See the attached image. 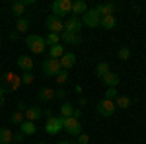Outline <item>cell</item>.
I'll list each match as a JSON object with an SVG mask.
<instances>
[{"label":"cell","mask_w":146,"mask_h":144,"mask_svg":"<svg viewBox=\"0 0 146 144\" xmlns=\"http://www.w3.org/2000/svg\"><path fill=\"white\" fill-rule=\"evenodd\" d=\"M25 45H27V49H29L33 55H41V53L47 49L45 39H43L41 35H35V33H31V35L25 37Z\"/></svg>","instance_id":"cell-1"},{"label":"cell","mask_w":146,"mask_h":144,"mask_svg":"<svg viewBox=\"0 0 146 144\" xmlns=\"http://www.w3.org/2000/svg\"><path fill=\"white\" fill-rule=\"evenodd\" d=\"M51 12H53L55 18L70 16V12H72V2H70V0H55L53 6H51Z\"/></svg>","instance_id":"cell-2"},{"label":"cell","mask_w":146,"mask_h":144,"mask_svg":"<svg viewBox=\"0 0 146 144\" xmlns=\"http://www.w3.org/2000/svg\"><path fill=\"white\" fill-rule=\"evenodd\" d=\"M96 111H98V115H101V117H111L113 113L117 111V107H115V101L113 100H103L98 101V105H96Z\"/></svg>","instance_id":"cell-3"},{"label":"cell","mask_w":146,"mask_h":144,"mask_svg":"<svg viewBox=\"0 0 146 144\" xmlns=\"http://www.w3.org/2000/svg\"><path fill=\"white\" fill-rule=\"evenodd\" d=\"M100 22H101V14L98 12L96 6L82 16V23H84V25H88V27H100Z\"/></svg>","instance_id":"cell-4"},{"label":"cell","mask_w":146,"mask_h":144,"mask_svg":"<svg viewBox=\"0 0 146 144\" xmlns=\"http://www.w3.org/2000/svg\"><path fill=\"white\" fill-rule=\"evenodd\" d=\"M62 129H64L68 134H72V136L82 134V125H80V119H74V117L62 119Z\"/></svg>","instance_id":"cell-5"},{"label":"cell","mask_w":146,"mask_h":144,"mask_svg":"<svg viewBox=\"0 0 146 144\" xmlns=\"http://www.w3.org/2000/svg\"><path fill=\"white\" fill-rule=\"evenodd\" d=\"M45 27L51 33H56V35L64 33V22H62L60 18H55V16H49L45 20Z\"/></svg>","instance_id":"cell-6"},{"label":"cell","mask_w":146,"mask_h":144,"mask_svg":"<svg viewBox=\"0 0 146 144\" xmlns=\"http://www.w3.org/2000/svg\"><path fill=\"white\" fill-rule=\"evenodd\" d=\"M41 70H43V74H47V76H56L62 68H60V62H58V60H55V58H47L45 62L41 64Z\"/></svg>","instance_id":"cell-7"},{"label":"cell","mask_w":146,"mask_h":144,"mask_svg":"<svg viewBox=\"0 0 146 144\" xmlns=\"http://www.w3.org/2000/svg\"><path fill=\"white\" fill-rule=\"evenodd\" d=\"M62 131V119L60 117H49L45 123V133L47 134H58Z\"/></svg>","instance_id":"cell-8"},{"label":"cell","mask_w":146,"mask_h":144,"mask_svg":"<svg viewBox=\"0 0 146 144\" xmlns=\"http://www.w3.org/2000/svg\"><path fill=\"white\" fill-rule=\"evenodd\" d=\"M82 20L80 18H76V16H68L66 20H64V31H68V33H78L80 29H82Z\"/></svg>","instance_id":"cell-9"},{"label":"cell","mask_w":146,"mask_h":144,"mask_svg":"<svg viewBox=\"0 0 146 144\" xmlns=\"http://www.w3.org/2000/svg\"><path fill=\"white\" fill-rule=\"evenodd\" d=\"M16 64H18V68H22L23 72H31L33 70V60H31V56H27V55H20L16 58Z\"/></svg>","instance_id":"cell-10"},{"label":"cell","mask_w":146,"mask_h":144,"mask_svg":"<svg viewBox=\"0 0 146 144\" xmlns=\"http://www.w3.org/2000/svg\"><path fill=\"white\" fill-rule=\"evenodd\" d=\"M58 62H60V68H62V70H70V68L76 64V55H74V53H64V55L60 56Z\"/></svg>","instance_id":"cell-11"},{"label":"cell","mask_w":146,"mask_h":144,"mask_svg":"<svg viewBox=\"0 0 146 144\" xmlns=\"http://www.w3.org/2000/svg\"><path fill=\"white\" fill-rule=\"evenodd\" d=\"M23 115H25V121L35 123L37 119L43 117V109H41V107H27V109L23 111Z\"/></svg>","instance_id":"cell-12"},{"label":"cell","mask_w":146,"mask_h":144,"mask_svg":"<svg viewBox=\"0 0 146 144\" xmlns=\"http://www.w3.org/2000/svg\"><path fill=\"white\" fill-rule=\"evenodd\" d=\"M60 41L66 45H80L82 43V37H80V33H68V31H64L60 35Z\"/></svg>","instance_id":"cell-13"},{"label":"cell","mask_w":146,"mask_h":144,"mask_svg":"<svg viewBox=\"0 0 146 144\" xmlns=\"http://www.w3.org/2000/svg\"><path fill=\"white\" fill-rule=\"evenodd\" d=\"M88 12V6H86V2L84 0H76V2H72V12H70V16H84Z\"/></svg>","instance_id":"cell-14"},{"label":"cell","mask_w":146,"mask_h":144,"mask_svg":"<svg viewBox=\"0 0 146 144\" xmlns=\"http://www.w3.org/2000/svg\"><path fill=\"white\" fill-rule=\"evenodd\" d=\"M101 82H103L107 88H117L119 82H121V78H119V74H115V72H109V74H105V76L101 78Z\"/></svg>","instance_id":"cell-15"},{"label":"cell","mask_w":146,"mask_h":144,"mask_svg":"<svg viewBox=\"0 0 146 144\" xmlns=\"http://www.w3.org/2000/svg\"><path fill=\"white\" fill-rule=\"evenodd\" d=\"M29 25H31V22H29V18H27V16L18 18V20H16V31H18V33L29 31Z\"/></svg>","instance_id":"cell-16"},{"label":"cell","mask_w":146,"mask_h":144,"mask_svg":"<svg viewBox=\"0 0 146 144\" xmlns=\"http://www.w3.org/2000/svg\"><path fill=\"white\" fill-rule=\"evenodd\" d=\"M72 113H74V105L68 103V101H64V103L60 105V109H58V117H60V119H68V117H72Z\"/></svg>","instance_id":"cell-17"},{"label":"cell","mask_w":146,"mask_h":144,"mask_svg":"<svg viewBox=\"0 0 146 144\" xmlns=\"http://www.w3.org/2000/svg\"><path fill=\"white\" fill-rule=\"evenodd\" d=\"M20 133H23L25 136H31V134L37 133V127H35V123H31V121H23L22 125H20Z\"/></svg>","instance_id":"cell-18"},{"label":"cell","mask_w":146,"mask_h":144,"mask_svg":"<svg viewBox=\"0 0 146 144\" xmlns=\"http://www.w3.org/2000/svg\"><path fill=\"white\" fill-rule=\"evenodd\" d=\"M64 55V47L62 43L55 45V47H49V58H55V60H60V56Z\"/></svg>","instance_id":"cell-19"},{"label":"cell","mask_w":146,"mask_h":144,"mask_svg":"<svg viewBox=\"0 0 146 144\" xmlns=\"http://www.w3.org/2000/svg\"><path fill=\"white\" fill-rule=\"evenodd\" d=\"M117 25V20H115V16H101V22H100V27H103V29H113Z\"/></svg>","instance_id":"cell-20"},{"label":"cell","mask_w":146,"mask_h":144,"mask_svg":"<svg viewBox=\"0 0 146 144\" xmlns=\"http://www.w3.org/2000/svg\"><path fill=\"white\" fill-rule=\"evenodd\" d=\"M14 142V133L10 129H0V144H12Z\"/></svg>","instance_id":"cell-21"},{"label":"cell","mask_w":146,"mask_h":144,"mask_svg":"<svg viewBox=\"0 0 146 144\" xmlns=\"http://www.w3.org/2000/svg\"><path fill=\"white\" fill-rule=\"evenodd\" d=\"M131 103H133L131 98H127V96H117L115 107H117V109H127V107H131Z\"/></svg>","instance_id":"cell-22"},{"label":"cell","mask_w":146,"mask_h":144,"mask_svg":"<svg viewBox=\"0 0 146 144\" xmlns=\"http://www.w3.org/2000/svg\"><path fill=\"white\" fill-rule=\"evenodd\" d=\"M111 70H109V62H105V60H101L98 62V66H96V76L98 78H103L105 74H109Z\"/></svg>","instance_id":"cell-23"},{"label":"cell","mask_w":146,"mask_h":144,"mask_svg":"<svg viewBox=\"0 0 146 144\" xmlns=\"http://www.w3.org/2000/svg\"><path fill=\"white\" fill-rule=\"evenodd\" d=\"M39 101H51L53 98H55V90H51V88H43V90H39Z\"/></svg>","instance_id":"cell-24"},{"label":"cell","mask_w":146,"mask_h":144,"mask_svg":"<svg viewBox=\"0 0 146 144\" xmlns=\"http://www.w3.org/2000/svg\"><path fill=\"white\" fill-rule=\"evenodd\" d=\"M96 8H98V12H100L101 16H113V12H115L113 4H98Z\"/></svg>","instance_id":"cell-25"},{"label":"cell","mask_w":146,"mask_h":144,"mask_svg":"<svg viewBox=\"0 0 146 144\" xmlns=\"http://www.w3.org/2000/svg\"><path fill=\"white\" fill-rule=\"evenodd\" d=\"M43 39H45L47 47H55V45L60 43V35H56V33H47V37H43Z\"/></svg>","instance_id":"cell-26"},{"label":"cell","mask_w":146,"mask_h":144,"mask_svg":"<svg viewBox=\"0 0 146 144\" xmlns=\"http://www.w3.org/2000/svg\"><path fill=\"white\" fill-rule=\"evenodd\" d=\"M12 14L18 16V18H23V14H25V6H23V2H14V4H12Z\"/></svg>","instance_id":"cell-27"},{"label":"cell","mask_w":146,"mask_h":144,"mask_svg":"<svg viewBox=\"0 0 146 144\" xmlns=\"http://www.w3.org/2000/svg\"><path fill=\"white\" fill-rule=\"evenodd\" d=\"M10 121L14 123V125H22V123L25 121V115H23V111H16V113H12Z\"/></svg>","instance_id":"cell-28"},{"label":"cell","mask_w":146,"mask_h":144,"mask_svg":"<svg viewBox=\"0 0 146 144\" xmlns=\"http://www.w3.org/2000/svg\"><path fill=\"white\" fill-rule=\"evenodd\" d=\"M55 80L60 84V88H62V84H66V82H68V70H60V72L55 76Z\"/></svg>","instance_id":"cell-29"},{"label":"cell","mask_w":146,"mask_h":144,"mask_svg":"<svg viewBox=\"0 0 146 144\" xmlns=\"http://www.w3.org/2000/svg\"><path fill=\"white\" fill-rule=\"evenodd\" d=\"M117 96H119V92H117V88H107L105 90V100H117Z\"/></svg>","instance_id":"cell-30"},{"label":"cell","mask_w":146,"mask_h":144,"mask_svg":"<svg viewBox=\"0 0 146 144\" xmlns=\"http://www.w3.org/2000/svg\"><path fill=\"white\" fill-rule=\"evenodd\" d=\"M20 80H22V84H25V86L27 84H33V74L31 72H23L22 76H20Z\"/></svg>","instance_id":"cell-31"},{"label":"cell","mask_w":146,"mask_h":144,"mask_svg":"<svg viewBox=\"0 0 146 144\" xmlns=\"http://www.w3.org/2000/svg\"><path fill=\"white\" fill-rule=\"evenodd\" d=\"M119 58H121V60L131 58V49H129V47H121V49H119Z\"/></svg>","instance_id":"cell-32"},{"label":"cell","mask_w":146,"mask_h":144,"mask_svg":"<svg viewBox=\"0 0 146 144\" xmlns=\"http://www.w3.org/2000/svg\"><path fill=\"white\" fill-rule=\"evenodd\" d=\"M66 96H68V92H66L64 88H58V90H55V98H56V100H64Z\"/></svg>","instance_id":"cell-33"},{"label":"cell","mask_w":146,"mask_h":144,"mask_svg":"<svg viewBox=\"0 0 146 144\" xmlns=\"http://www.w3.org/2000/svg\"><path fill=\"white\" fill-rule=\"evenodd\" d=\"M90 142V136H88V134H78V144H88Z\"/></svg>","instance_id":"cell-34"},{"label":"cell","mask_w":146,"mask_h":144,"mask_svg":"<svg viewBox=\"0 0 146 144\" xmlns=\"http://www.w3.org/2000/svg\"><path fill=\"white\" fill-rule=\"evenodd\" d=\"M23 138H25V134H23V133H18V134H14V142H16V144L23 142Z\"/></svg>","instance_id":"cell-35"},{"label":"cell","mask_w":146,"mask_h":144,"mask_svg":"<svg viewBox=\"0 0 146 144\" xmlns=\"http://www.w3.org/2000/svg\"><path fill=\"white\" fill-rule=\"evenodd\" d=\"M72 117H74V119H80V117H82V109H74Z\"/></svg>","instance_id":"cell-36"},{"label":"cell","mask_w":146,"mask_h":144,"mask_svg":"<svg viewBox=\"0 0 146 144\" xmlns=\"http://www.w3.org/2000/svg\"><path fill=\"white\" fill-rule=\"evenodd\" d=\"M4 103H6V96H4V92L0 90V107H2Z\"/></svg>","instance_id":"cell-37"},{"label":"cell","mask_w":146,"mask_h":144,"mask_svg":"<svg viewBox=\"0 0 146 144\" xmlns=\"http://www.w3.org/2000/svg\"><path fill=\"white\" fill-rule=\"evenodd\" d=\"M18 37H20V33H18V31H12V33H10V39H12V41H18Z\"/></svg>","instance_id":"cell-38"},{"label":"cell","mask_w":146,"mask_h":144,"mask_svg":"<svg viewBox=\"0 0 146 144\" xmlns=\"http://www.w3.org/2000/svg\"><path fill=\"white\" fill-rule=\"evenodd\" d=\"M18 107H20V109H22V111H25V109H27V107H25V103H23V101H20V105H18Z\"/></svg>","instance_id":"cell-39"},{"label":"cell","mask_w":146,"mask_h":144,"mask_svg":"<svg viewBox=\"0 0 146 144\" xmlns=\"http://www.w3.org/2000/svg\"><path fill=\"white\" fill-rule=\"evenodd\" d=\"M74 90H76V94H82V86H80V84H76V88H74Z\"/></svg>","instance_id":"cell-40"},{"label":"cell","mask_w":146,"mask_h":144,"mask_svg":"<svg viewBox=\"0 0 146 144\" xmlns=\"http://www.w3.org/2000/svg\"><path fill=\"white\" fill-rule=\"evenodd\" d=\"M58 144H70V142H58Z\"/></svg>","instance_id":"cell-41"},{"label":"cell","mask_w":146,"mask_h":144,"mask_svg":"<svg viewBox=\"0 0 146 144\" xmlns=\"http://www.w3.org/2000/svg\"><path fill=\"white\" fill-rule=\"evenodd\" d=\"M39 144H47V142H43V140H41V142H39Z\"/></svg>","instance_id":"cell-42"},{"label":"cell","mask_w":146,"mask_h":144,"mask_svg":"<svg viewBox=\"0 0 146 144\" xmlns=\"http://www.w3.org/2000/svg\"><path fill=\"white\" fill-rule=\"evenodd\" d=\"M0 43H2V37H0Z\"/></svg>","instance_id":"cell-43"},{"label":"cell","mask_w":146,"mask_h":144,"mask_svg":"<svg viewBox=\"0 0 146 144\" xmlns=\"http://www.w3.org/2000/svg\"><path fill=\"white\" fill-rule=\"evenodd\" d=\"M12 144H16V142H12Z\"/></svg>","instance_id":"cell-44"}]
</instances>
